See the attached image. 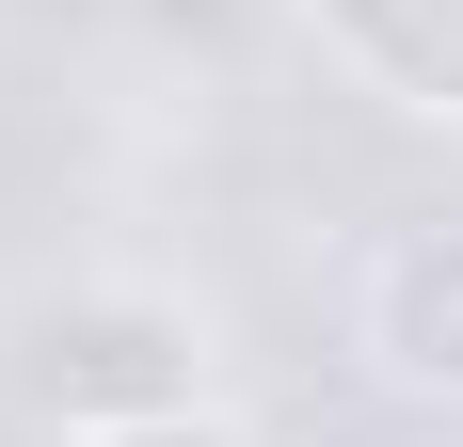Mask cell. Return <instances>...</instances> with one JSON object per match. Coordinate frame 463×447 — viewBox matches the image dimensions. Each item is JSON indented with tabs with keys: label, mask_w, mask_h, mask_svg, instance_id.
I'll return each instance as SVG.
<instances>
[{
	"label": "cell",
	"mask_w": 463,
	"mask_h": 447,
	"mask_svg": "<svg viewBox=\"0 0 463 447\" xmlns=\"http://www.w3.org/2000/svg\"><path fill=\"white\" fill-rule=\"evenodd\" d=\"M0 400L48 447H112V432H160V415H208V304L144 288V271L33 288L0 319Z\"/></svg>",
	"instance_id": "6da1fadb"
},
{
	"label": "cell",
	"mask_w": 463,
	"mask_h": 447,
	"mask_svg": "<svg viewBox=\"0 0 463 447\" xmlns=\"http://www.w3.org/2000/svg\"><path fill=\"white\" fill-rule=\"evenodd\" d=\"M352 367L383 400L463 415V224H383L352 256Z\"/></svg>",
	"instance_id": "7a4b0ae2"
},
{
	"label": "cell",
	"mask_w": 463,
	"mask_h": 447,
	"mask_svg": "<svg viewBox=\"0 0 463 447\" xmlns=\"http://www.w3.org/2000/svg\"><path fill=\"white\" fill-rule=\"evenodd\" d=\"M304 33L416 128H463V0H304Z\"/></svg>",
	"instance_id": "3957f363"
},
{
	"label": "cell",
	"mask_w": 463,
	"mask_h": 447,
	"mask_svg": "<svg viewBox=\"0 0 463 447\" xmlns=\"http://www.w3.org/2000/svg\"><path fill=\"white\" fill-rule=\"evenodd\" d=\"M112 447H256V432H240L224 400H208V415H160V432H112Z\"/></svg>",
	"instance_id": "277c9868"
},
{
	"label": "cell",
	"mask_w": 463,
	"mask_h": 447,
	"mask_svg": "<svg viewBox=\"0 0 463 447\" xmlns=\"http://www.w3.org/2000/svg\"><path fill=\"white\" fill-rule=\"evenodd\" d=\"M208 16H224V0H144V33H208Z\"/></svg>",
	"instance_id": "5b68a950"
}]
</instances>
